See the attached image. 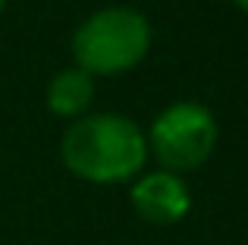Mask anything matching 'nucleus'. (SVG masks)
Wrapping results in <instances>:
<instances>
[{
  "label": "nucleus",
  "mask_w": 248,
  "mask_h": 245,
  "mask_svg": "<svg viewBox=\"0 0 248 245\" xmlns=\"http://www.w3.org/2000/svg\"><path fill=\"white\" fill-rule=\"evenodd\" d=\"M60 157L79 179L107 185L139 176L148 141L139 122L123 113H85L63 132Z\"/></svg>",
  "instance_id": "f257e3e1"
},
{
  "label": "nucleus",
  "mask_w": 248,
  "mask_h": 245,
  "mask_svg": "<svg viewBox=\"0 0 248 245\" xmlns=\"http://www.w3.org/2000/svg\"><path fill=\"white\" fill-rule=\"evenodd\" d=\"M69 47L88 76L126 73L151 50V22L135 6H101L79 22Z\"/></svg>",
  "instance_id": "f03ea898"
},
{
  "label": "nucleus",
  "mask_w": 248,
  "mask_h": 245,
  "mask_svg": "<svg viewBox=\"0 0 248 245\" xmlns=\"http://www.w3.org/2000/svg\"><path fill=\"white\" fill-rule=\"evenodd\" d=\"M217 120L198 101H176V104L164 107L154 117L151 129H148V148L160 167L170 173L195 170L211 157L214 145H217Z\"/></svg>",
  "instance_id": "7ed1b4c3"
},
{
  "label": "nucleus",
  "mask_w": 248,
  "mask_h": 245,
  "mask_svg": "<svg viewBox=\"0 0 248 245\" xmlns=\"http://www.w3.org/2000/svg\"><path fill=\"white\" fill-rule=\"evenodd\" d=\"M132 208L141 220L170 227V223H179L188 214L192 195H188V185L179 173L154 170L139 176V183L132 185Z\"/></svg>",
  "instance_id": "20e7f679"
},
{
  "label": "nucleus",
  "mask_w": 248,
  "mask_h": 245,
  "mask_svg": "<svg viewBox=\"0 0 248 245\" xmlns=\"http://www.w3.org/2000/svg\"><path fill=\"white\" fill-rule=\"evenodd\" d=\"M94 101V76L79 66H66L47 82V107L57 117H85Z\"/></svg>",
  "instance_id": "39448f33"
},
{
  "label": "nucleus",
  "mask_w": 248,
  "mask_h": 245,
  "mask_svg": "<svg viewBox=\"0 0 248 245\" xmlns=\"http://www.w3.org/2000/svg\"><path fill=\"white\" fill-rule=\"evenodd\" d=\"M232 3H236L239 10H245V13H248V0H232Z\"/></svg>",
  "instance_id": "423d86ee"
},
{
  "label": "nucleus",
  "mask_w": 248,
  "mask_h": 245,
  "mask_svg": "<svg viewBox=\"0 0 248 245\" xmlns=\"http://www.w3.org/2000/svg\"><path fill=\"white\" fill-rule=\"evenodd\" d=\"M3 3H6V0H0V10H3Z\"/></svg>",
  "instance_id": "0eeeda50"
}]
</instances>
